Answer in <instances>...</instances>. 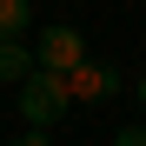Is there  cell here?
Masks as SVG:
<instances>
[{"instance_id": "obj_1", "label": "cell", "mask_w": 146, "mask_h": 146, "mask_svg": "<svg viewBox=\"0 0 146 146\" xmlns=\"http://www.w3.org/2000/svg\"><path fill=\"white\" fill-rule=\"evenodd\" d=\"M73 113V93H66V73H46L33 66L27 80H20V119L27 126H53V119Z\"/></svg>"}, {"instance_id": "obj_2", "label": "cell", "mask_w": 146, "mask_h": 146, "mask_svg": "<svg viewBox=\"0 0 146 146\" xmlns=\"http://www.w3.org/2000/svg\"><path fill=\"white\" fill-rule=\"evenodd\" d=\"M80 60H86V33H80V27H66V20L40 27V40H33V66H46V73H73Z\"/></svg>"}, {"instance_id": "obj_8", "label": "cell", "mask_w": 146, "mask_h": 146, "mask_svg": "<svg viewBox=\"0 0 146 146\" xmlns=\"http://www.w3.org/2000/svg\"><path fill=\"white\" fill-rule=\"evenodd\" d=\"M133 100H139V113H146V73H139V80H133Z\"/></svg>"}, {"instance_id": "obj_6", "label": "cell", "mask_w": 146, "mask_h": 146, "mask_svg": "<svg viewBox=\"0 0 146 146\" xmlns=\"http://www.w3.org/2000/svg\"><path fill=\"white\" fill-rule=\"evenodd\" d=\"M113 146H146V119H139V126H119V133H113Z\"/></svg>"}, {"instance_id": "obj_7", "label": "cell", "mask_w": 146, "mask_h": 146, "mask_svg": "<svg viewBox=\"0 0 146 146\" xmlns=\"http://www.w3.org/2000/svg\"><path fill=\"white\" fill-rule=\"evenodd\" d=\"M13 146H53V139H46V126H27V133H20Z\"/></svg>"}, {"instance_id": "obj_5", "label": "cell", "mask_w": 146, "mask_h": 146, "mask_svg": "<svg viewBox=\"0 0 146 146\" xmlns=\"http://www.w3.org/2000/svg\"><path fill=\"white\" fill-rule=\"evenodd\" d=\"M33 27V0H0V40H20Z\"/></svg>"}, {"instance_id": "obj_3", "label": "cell", "mask_w": 146, "mask_h": 146, "mask_svg": "<svg viewBox=\"0 0 146 146\" xmlns=\"http://www.w3.org/2000/svg\"><path fill=\"white\" fill-rule=\"evenodd\" d=\"M119 86H126V80H119V66H106V60H80V66H73L66 73V93H73V106H100V100H113V93Z\"/></svg>"}, {"instance_id": "obj_4", "label": "cell", "mask_w": 146, "mask_h": 146, "mask_svg": "<svg viewBox=\"0 0 146 146\" xmlns=\"http://www.w3.org/2000/svg\"><path fill=\"white\" fill-rule=\"evenodd\" d=\"M27 73H33V46H27V40H0V80L20 86Z\"/></svg>"}]
</instances>
